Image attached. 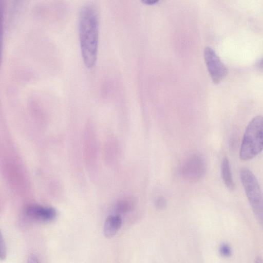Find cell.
<instances>
[{"mask_svg":"<svg viewBox=\"0 0 263 263\" xmlns=\"http://www.w3.org/2000/svg\"><path fill=\"white\" fill-rule=\"evenodd\" d=\"M27 263H40L37 256L34 253H31L29 255Z\"/></svg>","mask_w":263,"mask_h":263,"instance_id":"cell-13","label":"cell"},{"mask_svg":"<svg viewBox=\"0 0 263 263\" xmlns=\"http://www.w3.org/2000/svg\"><path fill=\"white\" fill-rule=\"evenodd\" d=\"M263 150V116L254 117L245 130L240 149V158L247 161Z\"/></svg>","mask_w":263,"mask_h":263,"instance_id":"cell-2","label":"cell"},{"mask_svg":"<svg viewBox=\"0 0 263 263\" xmlns=\"http://www.w3.org/2000/svg\"><path fill=\"white\" fill-rule=\"evenodd\" d=\"M257 66L258 67L259 69L263 70V58L259 60V61L257 62Z\"/></svg>","mask_w":263,"mask_h":263,"instance_id":"cell-15","label":"cell"},{"mask_svg":"<svg viewBox=\"0 0 263 263\" xmlns=\"http://www.w3.org/2000/svg\"><path fill=\"white\" fill-rule=\"evenodd\" d=\"M78 33L81 57L89 68L95 65L99 45V21L97 9L91 4L84 5L79 12Z\"/></svg>","mask_w":263,"mask_h":263,"instance_id":"cell-1","label":"cell"},{"mask_svg":"<svg viewBox=\"0 0 263 263\" xmlns=\"http://www.w3.org/2000/svg\"><path fill=\"white\" fill-rule=\"evenodd\" d=\"M255 263H263L262 258L260 256H258L255 259Z\"/></svg>","mask_w":263,"mask_h":263,"instance_id":"cell-16","label":"cell"},{"mask_svg":"<svg viewBox=\"0 0 263 263\" xmlns=\"http://www.w3.org/2000/svg\"><path fill=\"white\" fill-rule=\"evenodd\" d=\"M135 207V202L132 199H124L118 201L115 206V211L118 214H124L132 211Z\"/></svg>","mask_w":263,"mask_h":263,"instance_id":"cell-9","label":"cell"},{"mask_svg":"<svg viewBox=\"0 0 263 263\" xmlns=\"http://www.w3.org/2000/svg\"><path fill=\"white\" fill-rule=\"evenodd\" d=\"M159 1L158 0H144L142 1V2L145 4L146 5H153L155 4L157 2H158Z\"/></svg>","mask_w":263,"mask_h":263,"instance_id":"cell-14","label":"cell"},{"mask_svg":"<svg viewBox=\"0 0 263 263\" xmlns=\"http://www.w3.org/2000/svg\"><path fill=\"white\" fill-rule=\"evenodd\" d=\"M166 206V201L163 198H158L156 201V206L159 209H163Z\"/></svg>","mask_w":263,"mask_h":263,"instance_id":"cell-12","label":"cell"},{"mask_svg":"<svg viewBox=\"0 0 263 263\" xmlns=\"http://www.w3.org/2000/svg\"><path fill=\"white\" fill-rule=\"evenodd\" d=\"M240 179L254 215L263 227V193L255 175L247 168H242Z\"/></svg>","mask_w":263,"mask_h":263,"instance_id":"cell-3","label":"cell"},{"mask_svg":"<svg viewBox=\"0 0 263 263\" xmlns=\"http://www.w3.org/2000/svg\"><path fill=\"white\" fill-rule=\"evenodd\" d=\"M221 172L222 178L225 185L230 190H234L235 189V184L232 178L229 161L226 157L224 158L222 160Z\"/></svg>","mask_w":263,"mask_h":263,"instance_id":"cell-8","label":"cell"},{"mask_svg":"<svg viewBox=\"0 0 263 263\" xmlns=\"http://www.w3.org/2000/svg\"><path fill=\"white\" fill-rule=\"evenodd\" d=\"M122 224V219L119 215H110L106 219L103 233L107 238L112 237L120 229Z\"/></svg>","mask_w":263,"mask_h":263,"instance_id":"cell-7","label":"cell"},{"mask_svg":"<svg viewBox=\"0 0 263 263\" xmlns=\"http://www.w3.org/2000/svg\"><path fill=\"white\" fill-rule=\"evenodd\" d=\"M7 247L2 233L0 236V258L2 260H5L7 257Z\"/></svg>","mask_w":263,"mask_h":263,"instance_id":"cell-10","label":"cell"},{"mask_svg":"<svg viewBox=\"0 0 263 263\" xmlns=\"http://www.w3.org/2000/svg\"><path fill=\"white\" fill-rule=\"evenodd\" d=\"M25 215L29 219L39 222H50L57 217L56 210L51 207L36 204L27 205L24 210Z\"/></svg>","mask_w":263,"mask_h":263,"instance_id":"cell-6","label":"cell"},{"mask_svg":"<svg viewBox=\"0 0 263 263\" xmlns=\"http://www.w3.org/2000/svg\"><path fill=\"white\" fill-rule=\"evenodd\" d=\"M220 253L224 257H229L232 254L231 247L227 243H222L220 247Z\"/></svg>","mask_w":263,"mask_h":263,"instance_id":"cell-11","label":"cell"},{"mask_svg":"<svg viewBox=\"0 0 263 263\" xmlns=\"http://www.w3.org/2000/svg\"><path fill=\"white\" fill-rule=\"evenodd\" d=\"M204 57L213 82L220 83L227 74V68L221 62L215 51L210 47H206L204 50Z\"/></svg>","mask_w":263,"mask_h":263,"instance_id":"cell-5","label":"cell"},{"mask_svg":"<svg viewBox=\"0 0 263 263\" xmlns=\"http://www.w3.org/2000/svg\"><path fill=\"white\" fill-rule=\"evenodd\" d=\"M206 172L204 159L199 155L190 156L184 162L181 168V175L187 181L195 182L201 179Z\"/></svg>","mask_w":263,"mask_h":263,"instance_id":"cell-4","label":"cell"}]
</instances>
